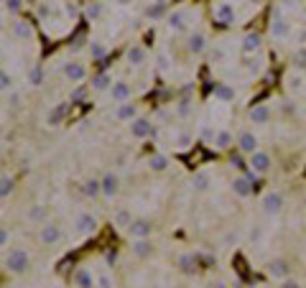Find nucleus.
<instances>
[{
	"mask_svg": "<svg viewBox=\"0 0 306 288\" xmlns=\"http://www.w3.org/2000/svg\"><path fill=\"white\" fill-rule=\"evenodd\" d=\"M84 92H87V90H84V87H77V90L72 92V102H79V100L84 97Z\"/></svg>",
	"mask_w": 306,
	"mask_h": 288,
	"instance_id": "nucleus-44",
	"label": "nucleus"
},
{
	"mask_svg": "<svg viewBox=\"0 0 306 288\" xmlns=\"http://www.w3.org/2000/svg\"><path fill=\"white\" fill-rule=\"evenodd\" d=\"M90 51H92V59H95V61H100V59H102V56L107 54V49L102 46V43H100V41H92V46H90Z\"/></svg>",
	"mask_w": 306,
	"mask_h": 288,
	"instance_id": "nucleus-36",
	"label": "nucleus"
},
{
	"mask_svg": "<svg viewBox=\"0 0 306 288\" xmlns=\"http://www.w3.org/2000/svg\"><path fill=\"white\" fill-rule=\"evenodd\" d=\"M186 18H189V13H186V10L168 13V15H166V20H168V28H171V31H181V28L186 26Z\"/></svg>",
	"mask_w": 306,
	"mask_h": 288,
	"instance_id": "nucleus-15",
	"label": "nucleus"
},
{
	"mask_svg": "<svg viewBox=\"0 0 306 288\" xmlns=\"http://www.w3.org/2000/svg\"><path fill=\"white\" fill-rule=\"evenodd\" d=\"M67 13H69V15H72V18H74V15H77V8H74V5H72V3H69V5H67Z\"/></svg>",
	"mask_w": 306,
	"mask_h": 288,
	"instance_id": "nucleus-51",
	"label": "nucleus"
},
{
	"mask_svg": "<svg viewBox=\"0 0 306 288\" xmlns=\"http://www.w3.org/2000/svg\"><path fill=\"white\" fill-rule=\"evenodd\" d=\"M128 232L133 235L136 240H148L151 232H153V222H151V219H133L130 227H128Z\"/></svg>",
	"mask_w": 306,
	"mask_h": 288,
	"instance_id": "nucleus-3",
	"label": "nucleus"
},
{
	"mask_svg": "<svg viewBox=\"0 0 306 288\" xmlns=\"http://www.w3.org/2000/svg\"><path fill=\"white\" fill-rule=\"evenodd\" d=\"M43 217H46V207H43V204H36V207L28 209V219H31V222H43Z\"/></svg>",
	"mask_w": 306,
	"mask_h": 288,
	"instance_id": "nucleus-35",
	"label": "nucleus"
},
{
	"mask_svg": "<svg viewBox=\"0 0 306 288\" xmlns=\"http://www.w3.org/2000/svg\"><path fill=\"white\" fill-rule=\"evenodd\" d=\"M128 61H130V64H136V66H138V64H143V61H146V49H143V46H138V43H136V46H130V49H128Z\"/></svg>",
	"mask_w": 306,
	"mask_h": 288,
	"instance_id": "nucleus-30",
	"label": "nucleus"
},
{
	"mask_svg": "<svg viewBox=\"0 0 306 288\" xmlns=\"http://www.w3.org/2000/svg\"><path fill=\"white\" fill-rule=\"evenodd\" d=\"M268 273H271L273 278H286V276L291 273V265H289L286 260H281V258H278V260H271V263H268Z\"/></svg>",
	"mask_w": 306,
	"mask_h": 288,
	"instance_id": "nucleus-14",
	"label": "nucleus"
},
{
	"mask_svg": "<svg viewBox=\"0 0 306 288\" xmlns=\"http://www.w3.org/2000/svg\"><path fill=\"white\" fill-rule=\"evenodd\" d=\"M74 283H77V288H92V286H95V281H92V273H90V271H84V268H79V271H77V276H74Z\"/></svg>",
	"mask_w": 306,
	"mask_h": 288,
	"instance_id": "nucleus-29",
	"label": "nucleus"
},
{
	"mask_svg": "<svg viewBox=\"0 0 306 288\" xmlns=\"http://www.w3.org/2000/svg\"><path fill=\"white\" fill-rule=\"evenodd\" d=\"M5 245H8V230L0 225V248H5Z\"/></svg>",
	"mask_w": 306,
	"mask_h": 288,
	"instance_id": "nucleus-45",
	"label": "nucleus"
},
{
	"mask_svg": "<svg viewBox=\"0 0 306 288\" xmlns=\"http://www.w3.org/2000/svg\"><path fill=\"white\" fill-rule=\"evenodd\" d=\"M82 191H84V196H90V199H95V196H100V194H102V186H100V179H87V181L82 184Z\"/></svg>",
	"mask_w": 306,
	"mask_h": 288,
	"instance_id": "nucleus-27",
	"label": "nucleus"
},
{
	"mask_svg": "<svg viewBox=\"0 0 306 288\" xmlns=\"http://www.w3.org/2000/svg\"><path fill=\"white\" fill-rule=\"evenodd\" d=\"M260 46H263V38H260V33H248L243 38V51L245 54H255V51H260Z\"/></svg>",
	"mask_w": 306,
	"mask_h": 288,
	"instance_id": "nucleus-16",
	"label": "nucleus"
},
{
	"mask_svg": "<svg viewBox=\"0 0 306 288\" xmlns=\"http://www.w3.org/2000/svg\"><path fill=\"white\" fill-rule=\"evenodd\" d=\"M232 191H235L237 196H250V194H253V184L243 176V179H235V181H232Z\"/></svg>",
	"mask_w": 306,
	"mask_h": 288,
	"instance_id": "nucleus-25",
	"label": "nucleus"
},
{
	"mask_svg": "<svg viewBox=\"0 0 306 288\" xmlns=\"http://www.w3.org/2000/svg\"><path fill=\"white\" fill-rule=\"evenodd\" d=\"M214 97L220 100V102H232V100H235V87H230V84H217V87H214Z\"/></svg>",
	"mask_w": 306,
	"mask_h": 288,
	"instance_id": "nucleus-21",
	"label": "nucleus"
},
{
	"mask_svg": "<svg viewBox=\"0 0 306 288\" xmlns=\"http://www.w3.org/2000/svg\"><path fill=\"white\" fill-rule=\"evenodd\" d=\"M148 166H151V171H163L168 166V158L161 156V153H153V156L148 158Z\"/></svg>",
	"mask_w": 306,
	"mask_h": 288,
	"instance_id": "nucleus-32",
	"label": "nucleus"
},
{
	"mask_svg": "<svg viewBox=\"0 0 306 288\" xmlns=\"http://www.w3.org/2000/svg\"><path fill=\"white\" fill-rule=\"evenodd\" d=\"M179 268H181L184 273H194V271H196V260H194V255H181V258H179Z\"/></svg>",
	"mask_w": 306,
	"mask_h": 288,
	"instance_id": "nucleus-34",
	"label": "nucleus"
},
{
	"mask_svg": "<svg viewBox=\"0 0 306 288\" xmlns=\"http://www.w3.org/2000/svg\"><path fill=\"white\" fill-rule=\"evenodd\" d=\"M64 74H67L69 82H82L87 77V69H84V64H79V61H69V64H64Z\"/></svg>",
	"mask_w": 306,
	"mask_h": 288,
	"instance_id": "nucleus-11",
	"label": "nucleus"
},
{
	"mask_svg": "<svg viewBox=\"0 0 306 288\" xmlns=\"http://www.w3.org/2000/svg\"><path fill=\"white\" fill-rule=\"evenodd\" d=\"M84 13H87V18H92V20H95V18H100V15H102V5H100V3H90Z\"/></svg>",
	"mask_w": 306,
	"mask_h": 288,
	"instance_id": "nucleus-37",
	"label": "nucleus"
},
{
	"mask_svg": "<svg viewBox=\"0 0 306 288\" xmlns=\"http://www.w3.org/2000/svg\"><path fill=\"white\" fill-rule=\"evenodd\" d=\"M13 33H15L18 38L28 41V38L33 36V28H31V23H26V20H15V23H13Z\"/></svg>",
	"mask_w": 306,
	"mask_h": 288,
	"instance_id": "nucleus-28",
	"label": "nucleus"
},
{
	"mask_svg": "<svg viewBox=\"0 0 306 288\" xmlns=\"http://www.w3.org/2000/svg\"><path fill=\"white\" fill-rule=\"evenodd\" d=\"M304 207H306V196H304Z\"/></svg>",
	"mask_w": 306,
	"mask_h": 288,
	"instance_id": "nucleus-53",
	"label": "nucleus"
},
{
	"mask_svg": "<svg viewBox=\"0 0 306 288\" xmlns=\"http://www.w3.org/2000/svg\"><path fill=\"white\" fill-rule=\"evenodd\" d=\"M10 87H13V79H10V74H8V72H3V69H0V92L10 90Z\"/></svg>",
	"mask_w": 306,
	"mask_h": 288,
	"instance_id": "nucleus-39",
	"label": "nucleus"
},
{
	"mask_svg": "<svg viewBox=\"0 0 306 288\" xmlns=\"http://www.w3.org/2000/svg\"><path fill=\"white\" fill-rule=\"evenodd\" d=\"M153 253V242L151 240H136L133 242V255L136 258H148Z\"/></svg>",
	"mask_w": 306,
	"mask_h": 288,
	"instance_id": "nucleus-22",
	"label": "nucleus"
},
{
	"mask_svg": "<svg viewBox=\"0 0 306 288\" xmlns=\"http://www.w3.org/2000/svg\"><path fill=\"white\" fill-rule=\"evenodd\" d=\"M105 263H107V265H115V263H118V253H115V250H107V253H105Z\"/></svg>",
	"mask_w": 306,
	"mask_h": 288,
	"instance_id": "nucleus-42",
	"label": "nucleus"
},
{
	"mask_svg": "<svg viewBox=\"0 0 306 288\" xmlns=\"http://www.w3.org/2000/svg\"><path fill=\"white\" fill-rule=\"evenodd\" d=\"M153 123L148 120V118H136L133 123H130V136L133 138H148V136H153Z\"/></svg>",
	"mask_w": 306,
	"mask_h": 288,
	"instance_id": "nucleus-4",
	"label": "nucleus"
},
{
	"mask_svg": "<svg viewBox=\"0 0 306 288\" xmlns=\"http://www.w3.org/2000/svg\"><path fill=\"white\" fill-rule=\"evenodd\" d=\"M38 237H41L43 245H56V242L61 240V227L56 222H46V225L41 227V235Z\"/></svg>",
	"mask_w": 306,
	"mask_h": 288,
	"instance_id": "nucleus-6",
	"label": "nucleus"
},
{
	"mask_svg": "<svg viewBox=\"0 0 306 288\" xmlns=\"http://www.w3.org/2000/svg\"><path fill=\"white\" fill-rule=\"evenodd\" d=\"M281 288H301V286H299V283H296V281H286V283H283V286H281Z\"/></svg>",
	"mask_w": 306,
	"mask_h": 288,
	"instance_id": "nucleus-50",
	"label": "nucleus"
},
{
	"mask_svg": "<svg viewBox=\"0 0 306 288\" xmlns=\"http://www.w3.org/2000/svg\"><path fill=\"white\" fill-rule=\"evenodd\" d=\"M130 84L128 82H113V87H110V100H115V102H128L130 100Z\"/></svg>",
	"mask_w": 306,
	"mask_h": 288,
	"instance_id": "nucleus-10",
	"label": "nucleus"
},
{
	"mask_svg": "<svg viewBox=\"0 0 306 288\" xmlns=\"http://www.w3.org/2000/svg\"><path fill=\"white\" fill-rule=\"evenodd\" d=\"M250 120H253L255 125H266V123L271 120V107H268V105H255V107L250 110Z\"/></svg>",
	"mask_w": 306,
	"mask_h": 288,
	"instance_id": "nucleus-13",
	"label": "nucleus"
},
{
	"mask_svg": "<svg viewBox=\"0 0 306 288\" xmlns=\"http://www.w3.org/2000/svg\"><path fill=\"white\" fill-rule=\"evenodd\" d=\"M100 186H102V196L113 199V196L120 191V179H118V173L107 171V173L102 176V179H100Z\"/></svg>",
	"mask_w": 306,
	"mask_h": 288,
	"instance_id": "nucleus-2",
	"label": "nucleus"
},
{
	"mask_svg": "<svg viewBox=\"0 0 306 288\" xmlns=\"http://www.w3.org/2000/svg\"><path fill=\"white\" fill-rule=\"evenodd\" d=\"M189 143H191V136H186V133H181V136H179V145H181V148H186Z\"/></svg>",
	"mask_w": 306,
	"mask_h": 288,
	"instance_id": "nucleus-46",
	"label": "nucleus"
},
{
	"mask_svg": "<svg viewBox=\"0 0 306 288\" xmlns=\"http://www.w3.org/2000/svg\"><path fill=\"white\" fill-rule=\"evenodd\" d=\"M115 222H118L120 227H130V222H133V219H130L128 209H120V212H118V217H115Z\"/></svg>",
	"mask_w": 306,
	"mask_h": 288,
	"instance_id": "nucleus-38",
	"label": "nucleus"
},
{
	"mask_svg": "<svg viewBox=\"0 0 306 288\" xmlns=\"http://www.w3.org/2000/svg\"><path fill=\"white\" fill-rule=\"evenodd\" d=\"M189 113H191V105H189V102H186V100H184V102H181V105H179V115H181V118H186V115H189Z\"/></svg>",
	"mask_w": 306,
	"mask_h": 288,
	"instance_id": "nucleus-43",
	"label": "nucleus"
},
{
	"mask_svg": "<svg viewBox=\"0 0 306 288\" xmlns=\"http://www.w3.org/2000/svg\"><path fill=\"white\" fill-rule=\"evenodd\" d=\"M250 168L255 173H268L271 171V156H268V153H263V150H255L253 156H250Z\"/></svg>",
	"mask_w": 306,
	"mask_h": 288,
	"instance_id": "nucleus-8",
	"label": "nucleus"
},
{
	"mask_svg": "<svg viewBox=\"0 0 306 288\" xmlns=\"http://www.w3.org/2000/svg\"><path fill=\"white\" fill-rule=\"evenodd\" d=\"M28 265H31V258H28V253H26L23 248L10 250V253H8V258H5V268H8L10 273H15V276L26 273V271H28Z\"/></svg>",
	"mask_w": 306,
	"mask_h": 288,
	"instance_id": "nucleus-1",
	"label": "nucleus"
},
{
	"mask_svg": "<svg viewBox=\"0 0 306 288\" xmlns=\"http://www.w3.org/2000/svg\"><path fill=\"white\" fill-rule=\"evenodd\" d=\"M77 232L79 235H95L97 232V217L90 212H82L77 217Z\"/></svg>",
	"mask_w": 306,
	"mask_h": 288,
	"instance_id": "nucleus-5",
	"label": "nucleus"
},
{
	"mask_svg": "<svg viewBox=\"0 0 306 288\" xmlns=\"http://www.w3.org/2000/svg\"><path fill=\"white\" fill-rule=\"evenodd\" d=\"M271 33H273V38H286V36H289V23H286L283 18H273Z\"/></svg>",
	"mask_w": 306,
	"mask_h": 288,
	"instance_id": "nucleus-26",
	"label": "nucleus"
},
{
	"mask_svg": "<svg viewBox=\"0 0 306 288\" xmlns=\"http://www.w3.org/2000/svg\"><path fill=\"white\" fill-rule=\"evenodd\" d=\"M296 64H299V66H306V51H299V56H296Z\"/></svg>",
	"mask_w": 306,
	"mask_h": 288,
	"instance_id": "nucleus-49",
	"label": "nucleus"
},
{
	"mask_svg": "<svg viewBox=\"0 0 306 288\" xmlns=\"http://www.w3.org/2000/svg\"><path fill=\"white\" fill-rule=\"evenodd\" d=\"M209 184H212V179H209V173H207V171H199V173H194V179H191V186H194L196 191H207V189H209Z\"/></svg>",
	"mask_w": 306,
	"mask_h": 288,
	"instance_id": "nucleus-24",
	"label": "nucleus"
},
{
	"mask_svg": "<svg viewBox=\"0 0 306 288\" xmlns=\"http://www.w3.org/2000/svg\"><path fill=\"white\" fill-rule=\"evenodd\" d=\"M214 18L220 20L222 26H227V23H232V18H235V10H232V5L230 3H222L220 8L214 10Z\"/></svg>",
	"mask_w": 306,
	"mask_h": 288,
	"instance_id": "nucleus-18",
	"label": "nucleus"
},
{
	"mask_svg": "<svg viewBox=\"0 0 306 288\" xmlns=\"http://www.w3.org/2000/svg\"><path fill=\"white\" fill-rule=\"evenodd\" d=\"M153 3H166V0H153Z\"/></svg>",
	"mask_w": 306,
	"mask_h": 288,
	"instance_id": "nucleus-52",
	"label": "nucleus"
},
{
	"mask_svg": "<svg viewBox=\"0 0 306 288\" xmlns=\"http://www.w3.org/2000/svg\"><path fill=\"white\" fill-rule=\"evenodd\" d=\"M115 118L118 120H128V123H133L138 118V107L133 102H120L118 110H115Z\"/></svg>",
	"mask_w": 306,
	"mask_h": 288,
	"instance_id": "nucleus-12",
	"label": "nucleus"
},
{
	"mask_svg": "<svg viewBox=\"0 0 306 288\" xmlns=\"http://www.w3.org/2000/svg\"><path fill=\"white\" fill-rule=\"evenodd\" d=\"M100 288H113V283H110L107 276H100Z\"/></svg>",
	"mask_w": 306,
	"mask_h": 288,
	"instance_id": "nucleus-48",
	"label": "nucleus"
},
{
	"mask_svg": "<svg viewBox=\"0 0 306 288\" xmlns=\"http://www.w3.org/2000/svg\"><path fill=\"white\" fill-rule=\"evenodd\" d=\"M281 209H283V194L271 191V194L263 196V212L266 214H278Z\"/></svg>",
	"mask_w": 306,
	"mask_h": 288,
	"instance_id": "nucleus-9",
	"label": "nucleus"
},
{
	"mask_svg": "<svg viewBox=\"0 0 306 288\" xmlns=\"http://www.w3.org/2000/svg\"><path fill=\"white\" fill-rule=\"evenodd\" d=\"M8 10H20V0H5Z\"/></svg>",
	"mask_w": 306,
	"mask_h": 288,
	"instance_id": "nucleus-47",
	"label": "nucleus"
},
{
	"mask_svg": "<svg viewBox=\"0 0 306 288\" xmlns=\"http://www.w3.org/2000/svg\"><path fill=\"white\" fill-rule=\"evenodd\" d=\"M237 148H240V153H248V156H253V153L258 150V138H255V133H250V130H243V133H240Z\"/></svg>",
	"mask_w": 306,
	"mask_h": 288,
	"instance_id": "nucleus-7",
	"label": "nucleus"
},
{
	"mask_svg": "<svg viewBox=\"0 0 306 288\" xmlns=\"http://www.w3.org/2000/svg\"><path fill=\"white\" fill-rule=\"evenodd\" d=\"M67 110H69V102H61V105H56L51 113H49V118H46V123L49 125H59L64 118H67Z\"/></svg>",
	"mask_w": 306,
	"mask_h": 288,
	"instance_id": "nucleus-17",
	"label": "nucleus"
},
{
	"mask_svg": "<svg viewBox=\"0 0 306 288\" xmlns=\"http://www.w3.org/2000/svg\"><path fill=\"white\" fill-rule=\"evenodd\" d=\"M28 82H31V87H41L43 84V69L36 64V66H31V72H28Z\"/></svg>",
	"mask_w": 306,
	"mask_h": 288,
	"instance_id": "nucleus-33",
	"label": "nucleus"
},
{
	"mask_svg": "<svg viewBox=\"0 0 306 288\" xmlns=\"http://www.w3.org/2000/svg\"><path fill=\"white\" fill-rule=\"evenodd\" d=\"M163 15H166V3H153L146 8V18H151V20H158Z\"/></svg>",
	"mask_w": 306,
	"mask_h": 288,
	"instance_id": "nucleus-31",
	"label": "nucleus"
},
{
	"mask_svg": "<svg viewBox=\"0 0 306 288\" xmlns=\"http://www.w3.org/2000/svg\"><path fill=\"white\" fill-rule=\"evenodd\" d=\"M204 49H207L204 33H191V36H189V51H191V54H202Z\"/></svg>",
	"mask_w": 306,
	"mask_h": 288,
	"instance_id": "nucleus-20",
	"label": "nucleus"
},
{
	"mask_svg": "<svg viewBox=\"0 0 306 288\" xmlns=\"http://www.w3.org/2000/svg\"><path fill=\"white\" fill-rule=\"evenodd\" d=\"M232 166L240 168V171H248V168H250V166H245V161H243V156H240V153H232Z\"/></svg>",
	"mask_w": 306,
	"mask_h": 288,
	"instance_id": "nucleus-41",
	"label": "nucleus"
},
{
	"mask_svg": "<svg viewBox=\"0 0 306 288\" xmlns=\"http://www.w3.org/2000/svg\"><path fill=\"white\" fill-rule=\"evenodd\" d=\"M232 143H235V138H232V133H230V130H217V136H214V148L227 150Z\"/></svg>",
	"mask_w": 306,
	"mask_h": 288,
	"instance_id": "nucleus-19",
	"label": "nucleus"
},
{
	"mask_svg": "<svg viewBox=\"0 0 306 288\" xmlns=\"http://www.w3.org/2000/svg\"><path fill=\"white\" fill-rule=\"evenodd\" d=\"M13 191V179H0V199H5Z\"/></svg>",
	"mask_w": 306,
	"mask_h": 288,
	"instance_id": "nucleus-40",
	"label": "nucleus"
},
{
	"mask_svg": "<svg viewBox=\"0 0 306 288\" xmlns=\"http://www.w3.org/2000/svg\"><path fill=\"white\" fill-rule=\"evenodd\" d=\"M110 84H113V79H110V74L107 72H97L95 77H92V90H110Z\"/></svg>",
	"mask_w": 306,
	"mask_h": 288,
	"instance_id": "nucleus-23",
	"label": "nucleus"
}]
</instances>
